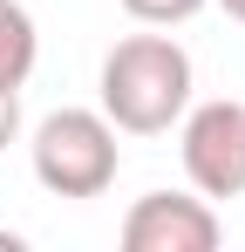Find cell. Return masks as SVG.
Here are the masks:
<instances>
[{
  "mask_svg": "<svg viewBox=\"0 0 245 252\" xmlns=\"http://www.w3.org/2000/svg\"><path fill=\"white\" fill-rule=\"evenodd\" d=\"M218 7H225V14H232V21L245 28V0H218Z\"/></svg>",
  "mask_w": 245,
  "mask_h": 252,
  "instance_id": "8",
  "label": "cell"
},
{
  "mask_svg": "<svg viewBox=\"0 0 245 252\" xmlns=\"http://www.w3.org/2000/svg\"><path fill=\"white\" fill-rule=\"evenodd\" d=\"M218 211L191 191H143L122 218V246L129 252H211L218 246Z\"/></svg>",
  "mask_w": 245,
  "mask_h": 252,
  "instance_id": "4",
  "label": "cell"
},
{
  "mask_svg": "<svg viewBox=\"0 0 245 252\" xmlns=\"http://www.w3.org/2000/svg\"><path fill=\"white\" fill-rule=\"evenodd\" d=\"M41 62V34H34V14L21 0H0V82H28Z\"/></svg>",
  "mask_w": 245,
  "mask_h": 252,
  "instance_id": "5",
  "label": "cell"
},
{
  "mask_svg": "<svg viewBox=\"0 0 245 252\" xmlns=\"http://www.w3.org/2000/svg\"><path fill=\"white\" fill-rule=\"evenodd\" d=\"M191 89H198V68L170 34H122L102 55V116L122 136H163L191 109Z\"/></svg>",
  "mask_w": 245,
  "mask_h": 252,
  "instance_id": "1",
  "label": "cell"
},
{
  "mask_svg": "<svg viewBox=\"0 0 245 252\" xmlns=\"http://www.w3.org/2000/svg\"><path fill=\"white\" fill-rule=\"evenodd\" d=\"M21 136V89L14 82H0V150Z\"/></svg>",
  "mask_w": 245,
  "mask_h": 252,
  "instance_id": "7",
  "label": "cell"
},
{
  "mask_svg": "<svg viewBox=\"0 0 245 252\" xmlns=\"http://www.w3.org/2000/svg\"><path fill=\"white\" fill-rule=\"evenodd\" d=\"M204 7H211V0H122V14L143 21V28H177V21H191Z\"/></svg>",
  "mask_w": 245,
  "mask_h": 252,
  "instance_id": "6",
  "label": "cell"
},
{
  "mask_svg": "<svg viewBox=\"0 0 245 252\" xmlns=\"http://www.w3.org/2000/svg\"><path fill=\"white\" fill-rule=\"evenodd\" d=\"M28 164H34V184L55 191V198H102L122 164L116 123L102 109H55V116H41Z\"/></svg>",
  "mask_w": 245,
  "mask_h": 252,
  "instance_id": "2",
  "label": "cell"
},
{
  "mask_svg": "<svg viewBox=\"0 0 245 252\" xmlns=\"http://www.w3.org/2000/svg\"><path fill=\"white\" fill-rule=\"evenodd\" d=\"M184 177L198 198H239L245 191V102H191L184 116Z\"/></svg>",
  "mask_w": 245,
  "mask_h": 252,
  "instance_id": "3",
  "label": "cell"
}]
</instances>
